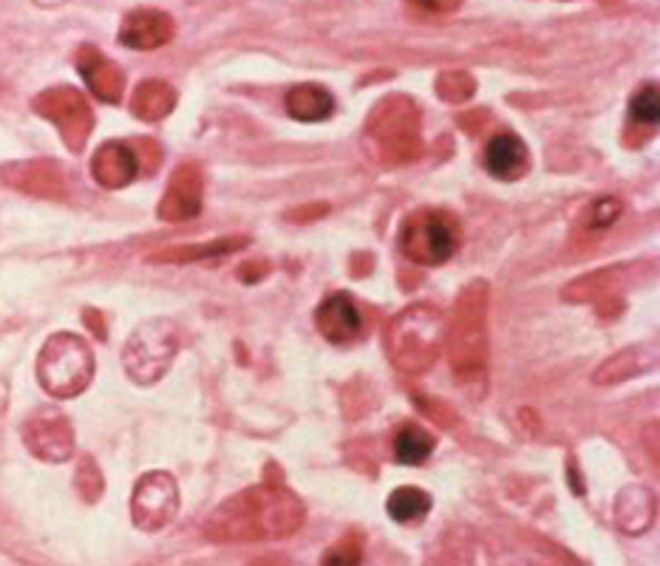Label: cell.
I'll list each match as a JSON object with an SVG mask.
<instances>
[{
	"mask_svg": "<svg viewBox=\"0 0 660 566\" xmlns=\"http://www.w3.org/2000/svg\"><path fill=\"white\" fill-rule=\"evenodd\" d=\"M306 510L301 498L280 485H258L213 510L205 524V536L218 544L278 542L298 533Z\"/></svg>",
	"mask_w": 660,
	"mask_h": 566,
	"instance_id": "obj_1",
	"label": "cell"
},
{
	"mask_svg": "<svg viewBox=\"0 0 660 566\" xmlns=\"http://www.w3.org/2000/svg\"><path fill=\"white\" fill-rule=\"evenodd\" d=\"M366 142L383 165H408L423 153L420 108L408 97H386L366 122Z\"/></svg>",
	"mask_w": 660,
	"mask_h": 566,
	"instance_id": "obj_2",
	"label": "cell"
},
{
	"mask_svg": "<svg viewBox=\"0 0 660 566\" xmlns=\"http://www.w3.org/2000/svg\"><path fill=\"white\" fill-rule=\"evenodd\" d=\"M443 315L428 304L400 311L388 326V351L405 371H425L443 349Z\"/></svg>",
	"mask_w": 660,
	"mask_h": 566,
	"instance_id": "obj_3",
	"label": "cell"
},
{
	"mask_svg": "<svg viewBox=\"0 0 660 566\" xmlns=\"http://www.w3.org/2000/svg\"><path fill=\"white\" fill-rule=\"evenodd\" d=\"M40 386L57 399H71L93 380V355L82 337L60 331L49 337L38 357Z\"/></svg>",
	"mask_w": 660,
	"mask_h": 566,
	"instance_id": "obj_4",
	"label": "cell"
},
{
	"mask_svg": "<svg viewBox=\"0 0 660 566\" xmlns=\"http://www.w3.org/2000/svg\"><path fill=\"white\" fill-rule=\"evenodd\" d=\"M487 287L471 284L460 295L449 331V355L456 371H480L487 360Z\"/></svg>",
	"mask_w": 660,
	"mask_h": 566,
	"instance_id": "obj_5",
	"label": "cell"
},
{
	"mask_svg": "<svg viewBox=\"0 0 660 566\" xmlns=\"http://www.w3.org/2000/svg\"><path fill=\"white\" fill-rule=\"evenodd\" d=\"M179 346L181 337L176 324H170V320H148L125 342V371L139 386H154L168 374L170 363L179 355Z\"/></svg>",
	"mask_w": 660,
	"mask_h": 566,
	"instance_id": "obj_6",
	"label": "cell"
},
{
	"mask_svg": "<svg viewBox=\"0 0 660 566\" xmlns=\"http://www.w3.org/2000/svg\"><path fill=\"white\" fill-rule=\"evenodd\" d=\"M397 244L403 256L420 267H440L456 252L460 225L443 210H417L403 221Z\"/></svg>",
	"mask_w": 660,
	"mask_h": 566,
	"instance_id": "obj_7",
	"label": "cell"
},
{
	"mask_svg": "<svg viewBox=\"0 0 660 566\" xmlns=\"http://www.w3.org/2000/svg\"><path fill=\"white\" fill-rule=\"evenodd\" d=\"M35 111L55 122L62 133L66 148L80 153L93 131V113L86 97L71 86H57L35 97Z\"/></svg>",
	"mask_w": 660,
	"mask_h": 566,
	"instance_id": "obj_8",
	"label": "cell"
},
{
	"mask_svg": "<svg viewBox=\"0 0 660 566\" xmlns=\"http://www.w3.org/2000/svg\"><path fill=\"white\" fill-rule=\"evenodd\" d=\"M179 513V487H176L174 476L156 470V474L142 476L134 487L131 498V516L139 529H162Z\"/></svg>",
	"mask_w": 660,
	"mask_h": 566,
	"instance_id": "obj_9",
	"label": "cell"
},
{
	"mask_svg": "<svg viewBox=\"0 0 660 566\" xmlns=\"http://www.w3.org/2000/svg\"><path fill=\"white\" fill-rule=\"evenodd\" d=\"M23 443L43 461H66L75 454V430L60 411L31 414L23 425Z\"/></svg>",
	"mask_w": 660,
	"mask_h": 566,
	"instance_id": "obj_10",
	"label": "cell"
},
{
	"mask_svg": "<svg viewBox=\"0 0 660 566\" xmlns=\"http://www.w3.org/2000/svg\"><path fill=\"white\" fill-rule=\"evenodd\" d=\"M201 196H205V179H201L199 165L185 162L174 170L159 201V218L162 221H190L201 212Z\"/></svg>",
	"mask_w": 660,
	"mask_h": 566,
	"instance_id": "obj_11",
	"label": "cell"
},
{
	"mask_svg": "<svg viewBox=\"0 0 660 566\" xmlns=\"http://www.w3.org/2000/svg\"><path fill=\"white\" fill-rule=\"evenodd\" d=\"M174 18L162 9H134L125 14L122 26H119V43L128 49L150 51L168 46L174 40Z\"/></svg>",
	"mask_w": 660,
	"mask_h": 566,
	"instance_id": "obj_12",
	"label": "cell"
},
{
	"mask_svg": "<svg viewBox=\"0 0 660 566\" xmlns=\"http://www.w3.org/2000/svg\"><path fill=\"white\" fill-rule=\"evenodd\" d=\"M77 71L86 80V86L91 88V93L102 102H119L122 100L125 75L117 62L108 60L102 51H97L93 46H82L77 51Z\"/></svg>",
	"mask_w": 660,
	"mask_h": 566,
	"instance_id": "obj_13",
	"label": "cell"
},
{
	"mask_svg": "<svg viewBox=\"0 0 660 566\" xmlns=\"http://www.w3.org/2000/svg\"><path fill=\"white\" fill-rule=\"evenodd\" d=\"M7 185L18 187L23 193L38 196V199H62L66 196V179L60 168L49 159H31V162H18L3 168Z\"/></svg>",
	"mask_w": 660,
	"mask_h": 566,
	"instance_id": "obj_14",
	"label": "cell"
},
{
	"mask_svg": "<svg viewBox=\"0 0 660 566\" xmlns=\"http://www.w3.org/2000/svg\"><path fill=\"white\" fill-rule=\"evenodd\" d=\"M315 324H318V331L329 342H352L361 337L363 331V318L361 309L352 304L349 295H332L315 311Z\"/></svg>",
	"mask_w": 660,
	"mask_h": 566,
	"instance_id": "obj_15",
	"label": "cell"
},
{
	"mask_svg": "<svg viewBox=\"0 0 660 566\" xmlns=\"http://www.w3.org/2000/svg\"><path fill=\"white\" fill-rule=\"evenodd\" d=\"M91 173L97 185L108 187V190H119V187L131 185L139 173L137 153L131 145L125 142H106L91 159Z\"/></svg>",
	"mask_w": 660,
	"mask_h": 566,
	"instance_id": "obj_16",
	"label": "cell"
},
{
	"mask_svg": "<svg viewBox=\"0 0 660 566\" xmlns=\"http://www.w3.org/2000/svg\"><path fill=\"white\" fill-rule=\"evenodd\" d=\"M485 168L493 179L516 181L528 173L530 153L528 145L516 133H496L485 148Z\"/></svg>",
	"mask_w": 660,
	"mask_h": 566,
	"instance_id": "obj_17",
	"label": "cell"
},
{
	"mask_svg": "<svg viewBox=\"0 0 660 566\" xmlns=\"http://www.w3.org/2000/svg\"><path fill=\"white\" fill-rule=\"evenodd\" d=\"M176 100H179V97H176L174 86H168V82L162 80H145L139 82L137 91H134L131 111L137 113L139 119H145V122H159V119H165L174 111Z\"/></svg>",
	"mask_w": 660,
	"mask_h": 566,
	"instance_id": "obj_18",
	"label": "cell"
},
{
	"mask_svg": "<svg viewBox=\"0 0 660 566\" xmlns=\"http://www.w3.org/2000/svg\"><path fill=\"white\" fill-rule=\"evenodd\" d=\"M654 360H658V346H654V342H649L647 349H643V346L627 349L623 355L612 357L610 363H604L601 371H595V383H601V386H612V383L630 380V377H638V374H643L647 368H652Z\"/></svg>",
	"mask_w": 660,
	"mask_h": 566,
	"instance_id": "obj_19",
	"label": "cell"
},
{
	"mask_svg": "<svg viewBox=\"0 0 660 566\" xmlns=\"http://www.w3.org/2000/svg\"><path fill=\"white\" fill-rule=\"evenodd\" d=\"M287 111L301 122H321V119L332 117L335 111V100L324 86H295L287 93Z\"/></svg>",
	"mask_w": 660,
	"mask_h": 566,
	"instance_id": "obj_20",
	"label": "cell"
},
{
	"mask_svg": "<svg viewBox=\"0 0 660 566\" xmlns=\"http://www.w3.org/2000/svg\"><path fill=\"white\" fill-rule=\"evenodd\" d=\"M249 238H218V241L207 244H194V247H168L159 249L150 256V261L156 264H194L205 261V258H218V256H230L233 249L247 247Z\"/></svg>",
	"mask_w": 660,
	"mask_h": 566,
	"instance_id": "obj_21",
	"label": "cell"
},
{
	"mask_svg": "<svg viewBox=\"0 0 660 566\" xmlns=\"http://www.w3.org/2000/svg\"><path fill=\"white\" fill-rule=\"evenodd\" d=\"M652 496L643 487H630L623 490L621 502H618V527H623L627 533H641V529L649 527V518H652Z\"/></svg>",
	"mask_w": 660,
	"mask_h": 566,
	"instance_id": "obj_22",
	"label": "cell"
},
{
	"mask_svg": "<svg viewBox=\"0 0 660 566\" xmlns=\"http://www.w3.org/2000/svg\"><path fill=\"white\" fill-rule=\"evenodd\" d=\"M436 439L420 425H405L394 439V459L400 465H423L431 454H434Z\"/></svg>",
	"mask_w": 660,
	"mask_h": 566,
	"instance_id": "obj_23",
	"label": "cell"
},
{
	"mask_svg": "<svg viewBox=\"0 0 660 566\" xmlns=\"http://www.w3.org/2000/svg\"><path fill=\"white\" fill-rule=\"evenodd\" d=\"M388 516L400 524H414L423 522L431 510V496L420 487H397V490L388 496L386 505Z\"/></svg>",
	"mask_w": 660,
	"mask_h": 566,
	"instance_id": "obj_24",
	"label": "cell"
},
{
	"mask_svg": "<svg viewBox=\"0 0 660 566\" xmlns=\"http://www.w3.org/2000/svg\"><path fill=\"white\" fill-rule=\"evenodd\" d=\"M321 566H363V536L346 533L337 544H332L321 558Z\"/></svg>",
	"mask_w": 660,
	"mask_h": 566,
	"instance_id": "obj_25",
	"label": "cell"
},
{
	"mask_svg": "<svg viewBox=\"0 0 660 566\" xmlns=\"http://www.w3.org/2000/svg\"><path fill=\"white\" fill-rule=\"evenodd\" d=\"M474 77L465 75V71H449L436 80V93L443 97L445 102H462L474 93Z\"/></svg>",
	"mask_w": 660,
	"mask_h": 566,
	"instance_id": "obj_26",
	"label": "cell"
},
{
	"mask_svg": "<svg viewBox=\"0 0 660 566\" xmlns=\"http://www.w3.org/2000/svg\"><path fill=\"white\" fill-rule=\"evenodd\" d=\"M630 117H632V122H638V125H654V122H658V117H660L658 88L647 86V88H641L636 97H632Z\"/></svg>",
	"mask_w": 660,
	"mask_h": 566,
	"instance_id": "obj_27",
	"label": "cell"
},
{
	"mask_svg": "<svg viewBox=\"0 0 660 566\" xmlns=\"http://www.w3.org/2000/svg\"><path fill=\"white\" fill-rule=\"evenodd\" d=\"M621 216V201L618 199H599L592 201L584 212V227L587 230H610Z\"/></svg>",
	"mask_w": 660,
	"mask_h": 566,
	"instance_id": "obj_28",
	"label": "cell"
},
{
	"mask_svg": "<svg viewBox=\"0 0 660 566\" xmlns=\"http://www.w3.org/2000/svg\"><path fill=\"white\" fill-rule=\"evenodd\" d=\"M77 490H80V496L86 502H97L102 496L100 467H97V461L91 456H82L80 465H77Z\"/></svg>",
	"mask_w": 660,
	"mask_h": 566,
	"instance_id": "obj_29",
	"label": "cell"
},
{
	"mask_svg": "<svg viewBox=\"0 0 660 566\" xmlns=\"http://www.w3.org/2000/svg\"><path fill=\"white\" fill-rule=\"evenodd\" d=\"M134 153H137L139 170H145V173H154V170L159 168V162H162V148H159L154 139H139Z\"/></svg>",
	"mask_w": 660,
	"mask_h": 566,
	"instance_id": "obj_30",
	"label": "cell"
},
{
	"mask_svg": "<svg viewBox=\"0 0 660 566\" xmlns=\"http://www.w3.org/2000/svg\"><path fill=\"white\" fill-rule=\"evenodd\" d=\"M86 324H88V329H93V335L100 337H106V326H102V315L100 311H93V309H86Z\"/></svg>",
	"mask_w": 660,
	"mask_h": 566,
	"instance_id": "obj_31",
	"label": "cell"
},
{
	"mask_svg": "<svg viewBox=\"0 0 660 566\" xmlns=\"http://www.w3.org/2000/svg\"><path fill=\"white\" fill-rule=\"evenodd\" d=\"M249 566H287V564H284L280 558H275V555H267V558H262V560H253Z\"/></svg>",
	"mask_w": 660,
	"mask_h": 566,
	"instance_id": "obj_32",
	"label": "cell"
},
{
	"mask_svg": "<svg viewBox=\"0 0 660 566\" xmlns=\"http://www.w3.org/2000/svg\"><path fill=\"white\" fill-rule=\"evenodd\" d=\"M542 566H575V564H570V560L568 564H559V560H553V564H542Z\"/></svg>",
	"mask_w": 660,
	"mask_h": 566,
	"instance_id": "obj_33",
	"label": "cell"
}]
</instances>
